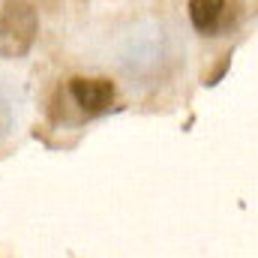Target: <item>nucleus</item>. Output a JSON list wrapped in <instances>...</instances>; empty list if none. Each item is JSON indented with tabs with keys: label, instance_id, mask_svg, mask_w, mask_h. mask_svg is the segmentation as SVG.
Instances as JSON below:
<instances>
[{
	"label": "nucleus",
	"instance_id": "obj_1",
	"mask_svg": "<svg viewBox=\"0 0 258 258\" xmlns=\"http://www.w3.org/2000/svg\"><path fill=\"white\" fill-rule=\"evenodd\" d=\"M36 33V15L30 6H6L0 15V51L3 54H21L30 48Z\"/></svg>",
	"mask_w": 258,
	"mask_h": 258
},
{
	"label": "nucleus",
	"instance_id": "obj_2",
	"mask_svg": "<svg viewBox=\"0 0 258 258\" xmlns=\"http://www.w3.org/2000/svg\"><path fill=\"white\" fill-rule=\"evenodd\" d=\"M69 90H72L75 102L90 114L105 111L111 105V99H114V84L108 78H72Z\"/></svg>",
	"mask_w": 258,
	"mask_h": 258
},
{
	"label": "nucleus",
	"instance_id": "obj_3",
	"mask_svg": "<svg viewBox=\"0 0 258 258\" xmlns=\"http://www.w3.org/2000/svg\"><path fill=\"white\" fill-rule=\"evenodd\" d=\"M222 9H225V0H189V18L198 30H213Z\"/></svg>",
	"mask_w": 258,
	"mask_h": 258
}]
</instances>
